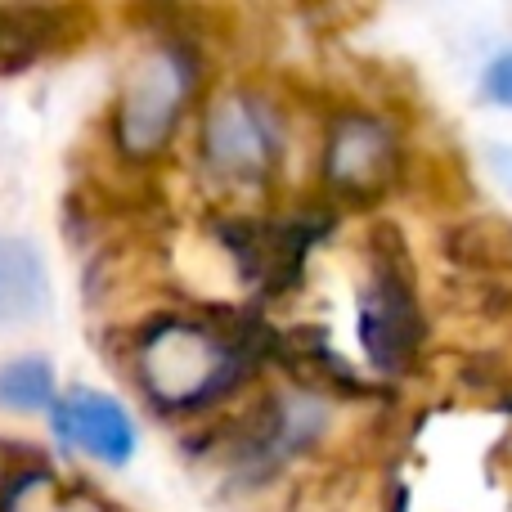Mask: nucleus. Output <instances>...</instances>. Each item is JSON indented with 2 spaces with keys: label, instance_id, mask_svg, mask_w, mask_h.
<instances>
[{
  "label": "nucleus",
  "instance_id": "obj_1",
  "mask_svg": "<svg viewBox=\"0 0 512 512\" xmlns=\"http://www.w3.org/2000/svg\"><path fill=\"white\" fill-rule=\"evenodd\" d=\"M54 414V432L68 445H77L81 454L122 468L135 454V423L113 396L104 391H72V396H54L50 405Z\"/></svg>",
  "mask_w": 512,
  "mask_h": 512
},
{
  "label": "nucleus",
  "instance_id": "obj_2",
  "mask_svg": "<svg viewBox=\"0 0 512 512\" xmlns=\"http://www.w3.org/2000/svg\"><path fill=\"white\" fill-rule=\"evenodd\" d=\"M180 95H185V72H180L176 59L153 54L149 63H140V72L131 77V90H126V104H122V140L135 153H149L171 131Z\"/></svg>",
  "mask_w": 512,
  "mask_h": 512
},
{
  "label": "nucleus",
  "instance_id": "obj_3",
  "mask_svg": "<svg viewBox=\"0 0 512 512\" xmlns=\"http://www.w3.org/2000/svg\"><path fill=\"white\" fill-rule=\"evenodd\" d=\"M180 369H185V382H180V400H185L194 391H203L212 378H221V351L207 337L189 333V328H167L158 337V346L149 351V360H144V373H149L158 396H171Z\"/></svg>",
  "mask_w": 512,
  "mask_h": 512
},
{
  "label": "nucleus",
  "instance_id": "obj_4",
  "mask_svg": "<svg viewBox=\"0 0 512 512\" xmlns=\"http://www.w3.org/2000/svg\"><path fill=\"white\" fill-rule=\"evenodd\" d=\"M45 297H50V283H45L41 256L18 239H0V324L32 319Z\"/></svg>",
  "mask_w": 512,
  "mask_h": 512
},
{
  "label": "nucleus",
  "instance_id": "obj_5",
  "mask_svg": "<svg viewBox=\"0 0 512 512\" xmlns=\"http://www.w3.org/2000/svg\"><path fill=\"white\" fill-rule=\"evenodd\" d=\"M212 153L225 167H261L265 162L261 122L243 104H225L212 122Z\"/></svg>",
  "mask_w": 512,
  "mask_h": 512
},
{
  "label": "nucleus",
  "instance_id": "obj_6",
  "mask_svg": "<svg viewBox=\"0 0 512 512\" xmlns=\"http://www.w3.org/2000/svg\"><path fill=\"white\" fill-rule=\"evenodd\" d=\"M54 405V369L36 355L27 360H9L0 369V409L14 414H36V409Z\"/></svg>",
  "mask_w": 512,
  "mask_h": 512
},
{
  "label": "nucleus",
  "instance_id": "obj_7",
  "mask_svg": "<svg viewBox=\"0 0 512 512\" xmlns=\"http://www.w3.org/2000/svg\"><path fill=\"white\" fill-rule=\"evenodd\" d=\"M36 14H23V9H0V68H14V63H27L36 54L32 36H36Z\"/></svg>",
  "mask_w": 512,
  "mask_h": 512
},
{
  "label": "nucleus",
  "instance_id": "obj_8",
  "mask_svg": "<svg viewBox=\"0 0 512 512\" xmlns=\"http://www.w3.org/2000/svg\"><path fill=\"white\" fill-rule=\"evenodd\" d=\"M9 512H95V508L81 504V499H72V504H68V499H54L50 490L32 481L27 490H18V495H14V508H9Z\"/></svg>",
  "mask_w": 512,
  "mask_h": 512
},
{
  "label": "nucleus",
  "instance_id": "obj_9",
  "mask_svg": "<svg viewBox=\"0 0 512 512\" xmlns=\"http://www.w3.org/2000/svg\"><path fill=\"white\" fill-rule=\"evenodd\" d=\"M486 99H495V104H504L512 108V50L504 54V59H495L490 63V72H486Z\"/></svg>",
  "mask_w": 512,
  "mask_h": 512
},
{
  "label": "nucleus",
  "instance_id": "obj_10",
  "mask_svg": "<svg viewBox=\"0 0 512 512\" xmlns=\"http://www.w3.org/2000/svg\"><path fill=\"white\" fill-rule=\"evenodd\" d=\"M495 167H499V176H504L508 189H512V149H495Z\"/></svg>",
  "mask_w": 512,
  "mask_h": 512
}]
</instances>
